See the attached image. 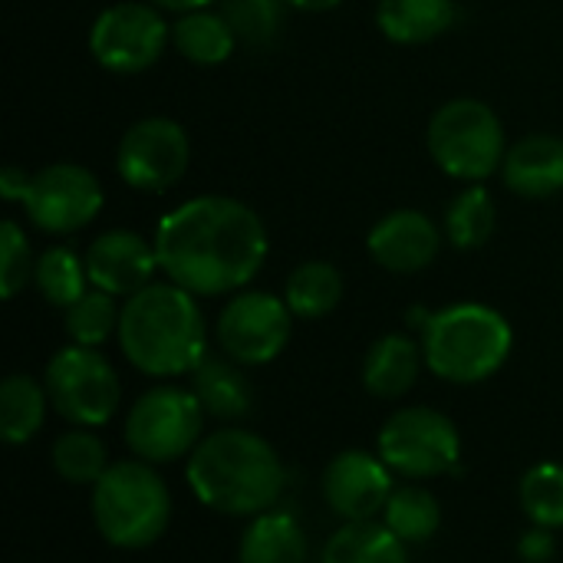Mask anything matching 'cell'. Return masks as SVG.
<instances>
[{"instance_id":"1","label":"cell","mask_w":563,"mask_h":563,"mask_svg":"<svg viewBox=\"0 0 563 563\" xmlns=\"http://www.w3.org/2000/svg\"><path fill=\"white\" fill-rule=\"evenodd\" d=\"M155 254L165 280L195 297H231L261 274L271 238L261 214L228 195H198L155 224Z\"/></svg>"},{"instance_id":"2","label":"cell","mask_w":563,"mask_h":563,"mask_svg":"<svg viewBox=\"0 0 563 563\" xmlns=\"http://www.w3.org/2000/svg\"><path fill=\"white\" fill-rule=\"evenodd\" d=\"M185 482L208 511L251 521L284 498L287 465L264 435L224 426L185 459Z\"/></svg>"},{"instance_id":"3","label":"cell","mask_w":563,"mask_h":563,"mask_svg":"<svg viewBox=\"0 0 563 563\" xmlns=\"http://www.w3.org/2000/svg\"><path fill=\"white\" fill-rule=\"evenodd\" d=\"M122 356L152 379L191 376L208 350V320L195 294L172 280H152L122 303Z\"/></svg>"},{"instance_id":"4","label":"cell","mask_w":563,"mask_h":563,"mask_svg":"<svg viewBox=\"0 0 563 563\" xmlns=\"http://www.w3.org/2000/svg\"><path fill=\"white\" fill-rule=\"evenodd\" d=\"M419 343L432 376L455 386H478L508 363L515 350V330L501 310L465 300L432 310Z\"/></svg>"},{"instance_id":"5","label":"cell","mask_w":563,"mask_h":563,"mask_svg":"<svg viewBox=\"0 0 563 563\" xmlns=\"http://www.w3.org/2000/svg\"><path fill=\"white\" fill-rule=\"evenodd\" d=\"M89 511L99 538L115 551H145L172 525V492L155 465L142 459L112 462L89 488Z\"/></svg>"},{"instance_id":"6","label":"cell","mask_w":563,"mask_h":563,"mask_svg":"<svg viewBox=\"0 0 563 563\" xmlns=\"http://www.w3.org/2000/svg\"><path fill=\"white\" fill-rule=\"evenodd\" d=\"M426 145L432 162L455 181L482 185L495 172H501L508 155L505 122L501 115L472 96L449 99L429 119Z\"/></svg>"},{"instance_id":"7","label":"cell","mask_w":563,"mask_h":563,"mask_svg":"<svg viewBox=\"0 0 563 563\" xmlns=\"http://www.w3.org/2000/svg\"><path fill=\"white\" fill-rule=\"evenodd\" d=\"M208 412L191 386L158 383L145 389L125 416V445L132 459L148 465H175L188 459L208 435Z\"/></svg>"},{"instance_id":"8","label":"cell","mask_w":563,"mask_h":563,"mask_svg":"<svg viewBox=\"0 0 563 563\" xmlns=\"http://www.w3.org/2000/svg\"><path fill=\"white\" fill-rule=\"evenodd\" d=\"M376 455L406 482H432L459 468L462 435L445 412L432 406H406L383 422Z\"/></svg>"},{"instance_id":"9","label":"cell","mask_w":563,"mask_h":563,"mask_svg":"<svg viewBox=\"0 0 563 563\" xmlns=\"http://www.w3.org/2000/svg\"><path fill=\"white\" fill-rule=\"evenodd\" d=\"M49 406L69 426L99 429L122 406V383L115 366L92 346H63L43 369Z\"/></svg>"},{"instance_id":"10","label":"cell","mask_w":563,"mask_h":563,"mask_svg":"<svg viewBox=\"0 0 563 563\" xmlns=\"http://www.w3.org/2000/svg\"><path fill=\"white\" fill-rule=\"evenodd\" d=\"M172 43V23L148 0H122L106 7L89 30L92 59L115 76L152 69Z\"/></svg>"},{"instance_id":"11","label":"cell","mask_w":563,"mask_h":563,"mask_svg":"<svg viewBox=\"0 0 563 563\" xmlns=\"http://www.w3.org/2000/svg\"><path fill=\"white\" fill-rule=\"evenodd\" d=\"M294 320L297 317L284 297L267 290H238L214 320V340L218 350L244 369L267 366L287 350Z\"/></svg>"},{"instance_id":"12","label":"cell","mask_w":563,"mask_h":563,"mask_svg":"<svg viewBox=\"0 0 563 563\" xmlns=\"http://www.w3.org/2000/svg\"><path fill=\"white\" fill-rule=\"evenodd\" d=\"M191 165V139L181 122L168 115H145L132 122L115 148V172L132 191L158 195L175 188Z\"/></svg>"},{"instance_id":"13","label":"cell","mask_w":563,"mask_h":563,"mask_svg":"<svg viewBox=\"0 0 563 563\" xmlns=\"http://www.w3.org/2000/svg\"><path fill=\"white\" fill-rule=\"evenodd\" d=\"M20 205L43 234H76L99 218L106 191L89 168L76 162H53L30 175Z\"/></svg>"},{"instance_id":"14","label":"cell","mask_w":563,"mask_h":563,"mask_svg":"<svg viewBox=\"0 0 563 563\" xmlns=\"http://www.w3.org/2000/svg\"><path fill=\"white\" fill-rule=\"evenodd\" d=\"M323 501L343 521H379L396 482L389 465L376 452L346 449L323 468Z\"/></svg>"},{"instance_id":"15","label":"cell","mask_w":563,"mask_h":563,"mask_svg":"<svg viewBox=\"0 0 563 563\" xmlns=\"http://www.w3.org/2000/svg\"><path fill=\"white\" fill-rule=\"evenodd\" d=\"M82 257H86L89 284L112 297H122V300H129L132 294L148 287L158 271L155 241H145L139 231H129V228L102 231L86 247Z\"/></svg>"},{"instance_id":"16","label":"cell","mask_w":563,"mask_h":563,"mask_svg":"<svg viewBox=\"0 0 563 563\" xmlns=\"http://www.w3.org/2000/svg\"><path fill=\"white\" fill-rule=\"evenodd\" d=\"M366 251L389 274H419L435 264L442 251V231L429 214L416 208H399L383 214L369 228Z\"/></svg>"},{"instance_id":"17","label":"cell","mask_w":563,"mask_h":563,"mask_svg":"<svg viewBox=\"0 0 563 563\" xmlns=\"http://www.w3.org/2000/svg\"><path fill=\"white\" fill-rule=\"evenodd\" d=\"M505 188L518 198L544 201L563 191V139L534 132L508 145L501 165Z\"/></svg>"},{"instance_id":"18","label":"cell","mask_w":563,"mask_h":563,"mask_svg":"<svg viewBox=\"0 0 563 563\" xmlns=\"http://www.w3.org/2000/svg\"><path fill=\"white\" fill-rule=\"evenodd\" d=\"M426 366L422 343L409 333H383L363 356V386L376 399H402Z\"/></svg>"},{"instance_id":"19","label":"cell","mask_w":563,"mask_h":563,"mask_svg":"<svg viewBox=\"0 0 563 563\" xmlns=\"http://www.w3.org/2000/svg\"><path fill=\"white\" fill-rule=\"evenodd\" d=\"M191 393L205 406L208 419L238 422L254 409V386L241 363L224 353H208L201 366L191 373Z\"/></svg>"},{"instance_id":"20","label":"cell","mask_w":563,"mask_h":563,"mask_svg":"<svg viewBox=\"0 0 563 563\" xmlns=\"http://www.w3.org/2000/svg\"><path fill=\"white\" fill-rule=\"evenodd\" d=\"M310 538L297 515L271 508L247 521L238 541V563H307Z\"/></svg>"},{"instance_id":"21","label":"cell","mask_w":563,"mask_h":563,"mask_svg":"<svg viewBox=\"0 0 563 563\" xmlns=\"http://www.w3.org/2000/svg\"><path fill=\"white\" fill-rule=\"evenodd\" d=\"M459 20L455 0H379L376 26L389 43L419 46L445 36Z\"/></svg>"},{"instance_id":"22","label":"cell","mask_w":563,"mask_h":563,"mask_svg":"<svg viewBox=\"0 0 563 563\" xmlns=\"http://www.w3.org/2000/svg\"><path fill=\"white\" fill-rule=\"evenodd\" d=\"M241 36L234 30V23L205 7V10H191V13H178V20L172 23V46L195 66H221L234 56Z\"/></svg>"},{"instance_id":"23","label":"cell","mask_w":563,"mask_h":563,"mask_svg":"<svg viewBox=\"0 0 563 563\" xmlns=\"http://www.w3.org/2000/svg\"><path fill=\"white\" fill-rule=\"evenodd\" d=\"M49 409L53 406H49V393L43 379H33L26 373H10L0 383V439L7 445L33 442Z\"/></svg>"},{"instance_id":"24","label":"cell","mask_w":563,"mask_h":563,"mask_svg":"<svg viewBox=\"0 0 563 563\" xmlns=\"http://www.w3.org/2000/svg\"><path fill=\"white\" fill-rule=\"evenodd\" d=\"M346 294V280L330 261H303L287 274L284 300L297 320H323L330 317Z\"/></svg>"},{"instance_id":"25","label":"cell","mask_w":563,"mask_h":563,"mask_svg":"<svg viewBox=\"0 0 563 563\" xmlns=\"http://www.w3.org/2000/svg\"><path fill=\"white\" fill-rule=\"evenodd\" d=\"M320 563H409V544L383 521H350L330 534Z\"/></svg>"},{"instance_id":"26","label":"cell","mask_w":563,"mask_h":563,"mask_svg":"<svg viewBox=\"0 0 563 563\" xmlns=\"http://www.w3.org/2000/svg\"><path fill=\"white\" fill-rule=\"evenodd\" d=\"M379 521L409 548H422L429 544L439 528H442V505L439 498L422 488L419 482H406V485H396Z\"/></svg>"},{"instance_id":"27","label":"cell","mask_w":563,"mask_h":563,"mask_svg":"<svg viewBox=\"0 0 563 563\" xmlns=\"http://www.w3.org/2000/svg\"><path fill=\"white\" fill-rule=\"evenodd\" d=\"M49 462H53V472L66 485H76V488H92L112 465L106 439L86 426H73L59 432L56 442L49 445Z\"/></svg>"},{"instance_id":"28","label":"cell","mask_w":563,"mask_h":563,"mask_svg":"<svg viewBox=\"0 0 563 563\" xmlns=\"http://www.w3.org/2000/svg\"><path fill=\"white\" fill-rule=\"evenodd\" d=\"M498 228V205L485 185H465L445 208V238L459 251H478Z\"/></svg>"},{"instance_id":"29","label":"cell","mask_w":563,"mask_h":563,"mask_svg":"<svg viewBox=\"0 0 563 563\" xmlns=\"http://www.w3.org/2000/svg\"><path fill=\"white\" fill-rule=\"evenodd\" d=\"M33 287L36 294L49 303V307H73L92 284L86 274V257H79L73 247L53 244L36 257L33 267Z\"/></svg>"},{"instance_id":"30","label":"cell","mask_w":563,"mask_h":563,"mask_svg":"<svg viewBox=\"0 0 563 563\" xmlns=\"http://www.w3.org/2000/svg\"><path fill=\"white\" fill-rule=\"evenodd\" d=\"M115 300L119 297H112V294H106L99 287H89L73 307H66L63 310V327H66L69 343L99 350L102 343H109V336H119L122 307Z\"/></svg>"},{"instance_id":"31","label":"cell","mask_w":563,"mask_h":563,"mask_svg":"<svg viewBox=\"0 0 563 563\" xmlns=\"http://www.w3.org/2000/svg\"><path fill=\"white\" fill-rule=\"evenodd\" d=\"M521 511L534 528L561 531L563 528V465L561 462H538L521 475L518 485Z\"/></svg>"},{"instance_id":"32","label":"cell","mask_w":563,"mask_h":563,"mask_svg":"<svg viewBox=\"0 0 563 563\" xmlns=\"http://www.w3.org/2000/svg\"><path fill=\"white\" fill-rule=\"evenodd\" d=\"M287 0H224V16L234 23L247 46H271L280 30V13Z\"/></svg>"},{"instance_id":"33","label":"cell","mask_w":563,"mask_h":563,"mask_svg":"<svg viewBox=\"0 0 563 563\" xmlns=\"http://www.w3.org/2000/svg\"><path fill=\"white\" fill-rule=\"evenodd\" d=\"M33 251L16 221L0 224V294L3 300H13L26 284H33Z\"/></svg>"},{"instance_id":"34","label":"cell","mask_w":563,"mask_h":563,"mask_svg":"<svg viewBox=\"0 0 563 563\" xmlns=\"http://www.w3.org/2000/svg\"><path fill=\"white\" fill-rule=\"evenodd\" d=\"M558 554L554 531L548 528H531L518 538V561L525 563H551Z\"/></svg>"},{"instance_id":"35","label":"cell","mask_w":563,"mask_h":563,"mask_svg":"<svg viewBox=\"0 0 563 563\" xmlns=\"http://www.w3.org/2000/svg\"><path fill=\"white\" fill-rule=\"evenodd\" d=\"M30 175L33 172H23V168H13V165H7L3 172H0V195L7 198V201H23V191H26V185H30Z\"/></svg>"},{"instance_id":"36","label":"cell","mask_w":563,"mask_h":563,"mask_svg":"<svg viewBox=\"0 0 563 563\" xmlns=\"http://www.w3.org/2000/svg\"><path fill=\"white\" fill-rule=\"evenodd\" d=\"M148 3H155L158 10H172V13H191V10L211 7L214 0H148Z\"/></svg>"},{"instance_id":"37","label":"cell","mask_w":563,"mask_h":563,"mask_svg":"<svg viewBox=\"0 0 563 563\" xmlns=\"http://www.w3.org/2000/svg\"><path fill=\"white\" fill-rule=\"evenodd\" d=\"M343 0H287V7L294 10H303V13H323V10H333L340 7Z\"/></svg>"}]
</instances>
